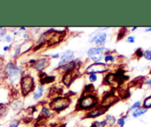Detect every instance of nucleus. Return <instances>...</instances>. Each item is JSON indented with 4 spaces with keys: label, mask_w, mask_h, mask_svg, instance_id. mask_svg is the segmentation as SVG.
<instances>
[{
    "label": "nucleus",
    "mask_w": 151,
    "mask_h": 127,
    "mask_svg": "<svg viewBox=\"0 0 151 127\" xmlns=\"http://www.w3.org/2000/svg\"><path fill=\"white\" fill-rule=\"evenodd\" d=\"M98 98L92 94L83 95L78 101L76 109L78 110H91L98 104Z\"/></svg>",
    "instance_id": "obj_1"
},
{
    "label": "nucleus",
    "mask_w": 151,
    "mask_h": 127,
    "mask_svg": "<svg viewBox=\"0 0 151 127\" xmlns=\"http://www.w3.org/2000/svg\"><path fill=\"white\" fill-rule=\"evenodd\" d=\"M5 77L11 83H16L22 78V70L16 63L10 62L5 66L4 70ZM21 80V79H20Z\"/></svg>",
    "instance_id": "obj_2"
},
{
    "label": "nucleus",
    "mask_w": 151,
    "mask_h": 127,
    "mask_svg": "<svg viewBox=\"0 0 151 127\" xmlns=\"http://www.w3.org/2000/svg\"><path fill=\"white\" fill-rule=\"evenodd\" d=\"M70 103V99L67 96L65 97L58 96L51 101V102L50 103V107L53 111L59 112L69 107Z\"/></svg>",
    "instance_id": "obj_3"
},
{
    "label": "nucleus",
    "mask_w": 151,
    "mask_h": 127,
    "mask_svg": "<svg viewBox=\"0 0 151 127\" xmlns=\"http://www.w3.org/2000/svg\"><path fill=\"white\" fill-rule=\"evenodd\" d=\"M20 86H21L22 94L23 96H27L34 89V79L30 76H23L20 80Z\"/></svg>",
    "instance_id": "obj_4"
},
{
    "label": "nucleus",
    "mask_w": 151,
    "mask_h": 127,
    "mask_svg": "<svg viewBox=\"0 0 151 127\" xmlns=\"http://www.w3.org/2000/svg\"><path fill=\"white\" fill-rule=\"evenodd\" d=\"M109 70V66L107 63L96 62L88 66L85 70V74H98V73H104Z\"/></svg>",
    "instance_id": "obj_5"
},
{
    "label": "nucleus",
    "mask_w": 151,
    "mask_h": 127,
    "mask_svg": "<svg viewBox=\"0 0 151 127\" xmlns=\"http://www.w3.org/2000/svg\"><path fill=\"white\" fill-rule=\"evenodd\" d=\"M106 48L104 47H91L88 50V56L95 62H99L104 57V51Z\"/></svg>",
    "instance_id": "obj_6"
},
{
    "label": "nucleus",
    "mask_w": 151,
    "mask_h": 127,
    "mask_svg": "<svg viewBox=\"0 0 151 127\" xmlns=\"http://www.w3.org/2000/svg\"><path fill=\"white\" fill-rule=\"evenodd\" d=\"M75 60V55L73 50H68L64 52L63 54L62 55L60 58V61L59 62V68L64 67V66L67 65L68 63H71L72 61Z\"/></svg>",
    "instance_id": "obj_7"
},
{
    "label": "nucleus",
    "mask_w": 151,
    "mask_h": 127,
    "mask_svg": "<svg viewBox=\"0 0 151 127\" xmlns=\"http://www.w3.org/2000/svg\"><path fill=\"white\" fill-rule=\"evenodd\" d=\"M107 39V34L104 32H97L93 36L91 37L90 39V43H95V44L98 47H101V45L104 44Z\"/></svg>",
    "instance_id": "obj_8"
},
{
    "label": "nucleus",
    "mask_w": 151,
    "mask_h": 127,
    "mask_svg": "<svg viewBox=\"0 0 151 127\" xmlns=\"http://www.w3.org/2000/svg\"><path fill=\"white\" fill-rule=\"evenodd\" d=\"M50 65V59L48 58H42L36 61L33 64V67L38 72H42Z\"/></svg>",
    "instance_id": "obj_9"
},
{
    "label": "nucleus",
    "mask_w": 151,
    "mask_h": 127,
    "mask_svg": "<svg viewBox=\"0 0 151 127\" xmlns=\"http://www.w3.org/2000/svg\"><path fill=\"white\" fill-rule=\"evenodd\" d=\"M108 108L104 107V106H96L93 109H91L89 112L86 115V118H96L98 117H100L101 115H104L107 111Z\"/></svg>",
    "instance_id": "obj_10"
},
{
    "label": "nucleus",
    "mask_w": 151,
    "mask_h": 127,
    "mask_svg": "<svg viewBox=\"0 0 151 127\" xmlns=\"http://www.w3.org/2000/svg\"><path fill=\"white\" fill-rule=\"evenodd\" d=\"M117 101H118V98H117V97L115 95H113V94L111 93H108L107 94V95H104V98H103L101 106L109 108L110 106H112L113 103H115L116 102H117Z\"/></svg>",
    "instance_id": "obj_11"
},
{
    "label": "nucleus",
    "mask_w": 151,
    "mask_h": 127,
    "mask_svg": "<svg viewBox=\"0 0 151 127\" xmlns=\"http://www.w3.org/2000/svg\"><path fill=\"white\" fill-rule=\"evenodd\" d=\"M77 73L78 70L66 72L64 74L63 77H62V82H63L64 84L67 86H69L70 83H72L73 81V79L76 78V73Z\"/></svg>",
    "instance_id": "obj_12"
},
{
    "label": "nucleus",
    "mask_w": 151,
    "mask_h": 127,
    "mask_svg": "<svg viewBox=\"0 0 151 127\" xmlns=\"http://www.w3.org/2000/svg\"><path fill=\"white\" fill-rule=\"evenodd\" d=\"M106 123V125L108 127H113L115 126V124L116 123V118L113 115H106L105 118L104 120Z\"/></svg>",
    "instance_id": "obj_13"
},
{
    "label": "nucleus",
    "mask_w": 151,
    "mask_h": 127,
    "mask_svg": "<svg viewBox=\"0 0 151 127\" xmlns=\"http://www.w3.org/2000/svg\"><path fill=\"white\" fill-rule=\"evenodd\" d=\"M147 112V109L144 108L143 106H142V107L141 106V107L138 108V109H135V110H133V112H132V116L135 118H139V117L142 116V115H145Z\"/></svg>",
    "instance_id": "obj_14"
},
{
    "label": "nucleus",
    "mask_w": 151,
    "mask_h": 127,
    "mask_svg": "<svg viewBox=\"0 0 151 127\" xmlns=\"http://www.w3.org/2000/svg\"><path fill=\"white\" fill-rule=\"evenodd\" d=\"M44 93V86L42 85H39L37 89L34 91L33 93V99L34 100H38L43 95Z\"/></svg>",
    "instance_id": "obj_15"
},
{
    "label": "nucleus",
    "mask_w": 151,
    "mask_h": 127,
    "mask_svg": "<svg viewBox=\"0 0 151 127\" xmlns=\"http://www.w3.org/2000/svg\"><path fill=\"white\" fill-rule=\"evenodd\" d=\"M41 85H44L45 83H50L55 80V76H48L47 74H45V76H40Z\"/></svg>",
    "instance_id": "obj_16"
},
{
    "label": "nucleus",
    "mask_w": 151,
    "mask_h": 127,
    "mask_svg": "<svg viewBox=\"0 0 151 127\" xmlns=\"http://www.w3.org/2000/svg\"><path fill=\"white\" fill-rule=\"evenodd\" d=\"M41 115L43 118L47 119V118H50L53 115V112H51V110L49 108L46 107V106H43L41 111Z\"/></svg>",
    "instance_id": "obj_17"
},
{
    "label": "nucleus",
    "mask_w": 151,
    "mask_h": 127,
    "mask_svg": "<svg viewBox=\"0 0 151 127\" xmlns=\"http://www.w3.org/2000/svg\"><path fill=\"white\" fill-rule=\"evenodd\" d=\"M8 113V107L5 103L0 104V118H4Z\"/></svg>",
    "instance_id": "obj_18"
},
{
    "label": "nucleus",
    "mask_w": 151,
    "mask_h": 127,
    "mask_svg": "<svg viewBox=\"0 0 151 127\" xmlns=\"http://www.w3.org/2000/svg\"><path fill=\"white\" fill-rule=\"evenodd\" d=\"M128 115H123L122 117L119 118L118 120L116 121V126L117 127H124V125H125V122H126V119L127 118Z\"/></svg>",
    "instance_id": "obj_19"
},
{
    "label": "nucleus",
    "mask_w": 151,
    "mask_h": 127,
    "mask_svg": "<svg viewBox=\"0 0 151 127\" xmlns=\"http://www.w3.org/2000/svg\"><path fill=\"white\" fill-rule=\"evenodd\" d=\"M143 107L147 109L151 108V95H150V96H148L147 98L145 99L143 103Z\"/></svg>",
    "instance_id": "obj_20"
},
{
    "label": "nucleus",
    "mask_w": 151,
    "mask_h": 127,
    "mask_svg": "<svg viewBox=\"0 0 151 127\" xmlns=\"http://www.w3.org/2000/svg\"><path fill=\"white\" fill-rule=\"evenodd\" d=\"M107 125H106V123L104 121H94L92 124V126L91 127H106Z\"/></svg>",
    "instance_id": "obj_21"
},
{
    "label": "nucleus",
    "mask_w": 151,
    "mask_h": 127,
    "mask_svg": "<svg viewBox=\"0 0 151 127\" xmlns=\"http://www.w3.org/2000/svg\"><path fill=\"white\" fill-rule=\"evenodd\" d=\"M114 60H115V58H114V56L112 54H107L104 56V61H105V62L107 63H113L114 61Z\"/></svg>",
    "instance_id": "obj_22"
},
{
    "label": "nucleus",
    "mask_w": 151,
    "mask_h": 127,
    "mask_svg": "<svg viewBox=\"0 0 151 127\" xmlns=\"http://www.w3.org/2000/svg\"><path fill=\"white\" fill-rule=\"evenodd\" d=\"M20 124V120L14 119L9 123L8 127H19Z\"/></svg>",
    "instance_id": "obj_23"
},
{
    "label": "nucleus",
    "mask_w": 151,
    "mask_h": 127,
    "mask_svg": "<svg viewBox=\"0 0 151 127\" xmlns=\"http://www.w3.org/2000/svg\"><path fill=\"white\" fill-rule=\"evenodd\" d=\"M141 106H142V103H141V101L135 102V103H133V104L131 106H130L129 111H132V112H133V111L135 110V109H138V108L141 107Z\"/></svg>",
    "instance_id": "obj_24"
},
{
    "label": "nucleus",
    "mask_w": 151,
    "mask_h": 127,
    "mask_svg": "<svg viewBox=\"0 0 151 127\" xmlns=\"http://www.w3.org/2000/svg\"><path fill=\"white\" fill-rule=\"evenodd\" d=\"M143 56L147 59V60H151V50H146L144 52Z\"/></svg>",
    "instance_id": "obj_25"
},
{
    "label": "nucleus",
    "mask_w": 151,
    "mask_h": 127,
    "mask_svg": "<svg viewBox=\"0 0 151 127\" xmlns=\"http://www.w3.org/2000/svg\"><path fill=\"white\" fill-rule=\"evenodd\" d=\"M89 81L91 82H95L97 81V76L96 74H91L89 75Z\"/></svg>",
    "instance_id": "obj_26"
},
{
    "label": "nucleus",
    "mask_w": 151,
    "mask_h": 127,
    "mask_svg": "<svg viewBox=\"0 0 151 127\" xmlns=\"http://www.w3.org/2000/svg\"><path fill=\"white\" fill-rule=\"evenodd\" d=\"M143 54H144V52L142 51V50L141 48H139L136 51V56H138V57H142L143 56Z\"/></svg>",
    "instance_id": "obj_27"
},
{
    "label": "nucleus",
    "mask_w": 151,
    "mask_h": 127,
    "mask_svg": "<svg viewBox=\"0 0 151 127\" xmlns=\"http://www.w3.org/2000/svg\"><path fill=\"white\" fill-rule=\"evenodd\" d=\"M126 41L127 43H134L135 42V37L133 36H128L126 39Z\"/></svg>",
    "instance_id": "obj_28"
},
{
    "label": "nucleus",
    "mask_w": 151,
    "mask_h": 127,
    "mask_svg": "<svg viewBox=\"0 0 151 127\" xmlns=\"http://www.w3.org/2000/svg\"><path fill=\"white\" fill-rule=\"evenodd\" d=\"M20 51H21V47H20V46H19V47H17V49H16V52H15V55H14V58H17L19 56Z\"/></svg>",
    "instance_id": "obj_29"
},
{
    "label": "nucleus",
    "mask_w": 151,
    "mask_h": 127,
    "mask_svg": "<svg viewBox=\"0 0 151 127\" xmlns=\"http://www.w3.org/2000/svg\"><path fill=\"white\" fill-rule=\"evenodd\" d=\"M2 67H3V59L0 58V74L2 73Z\"/></svg>",
    "instance_id": "obj_30"
},
{
    "label": "nucleus",
    "mask_w": 151,
    "mask_h": 127,
    "mask_svg": "<svg viewBox=\"0 0 151 127\" xmlns=\"http://www.w3.org/2000/svg\"><path fill=\"white\" fill-rule=\"evenodd\" d=\"M5 40L7 41V42H11L12 41V37L11 36H6L5 38Z\"/></svg>",
    "instance_id": "obj_31"
},
{
    "label": "nucleus",
    "mask_w": 151,
    "mask_h": 127,
    "mask_svg": "<svg viewBox=\"0 0 151 127\" xmlns=\"http://www.w3.org/2000/svg\"><path fill=\"white\" fill-rule=\"evenodd\" d=\"M52 59H58V58H59V53H56V54L53 55V56H51Z\"/></svg>",
    "instance_id": "obj_32"
},
{
    "label": "nucleus",
    "mask_w": 151,
    "mask_h": 127,
    "mask_svg": "<svg viewBox=\"0 0 151 127\" xmlns=\"http://www.w3.org/2000/svg\"><path fill=\"white\" fill-rule=\"evenodd\" d=\"M9 48H10V46H5L3 48V50L4 51H7V50H9Z\"/></svg>",
    "instance_id": "obj_33"
},
{
    "label": "nucleus",
    "mask_w": 151,
    "mask_h": 127,
    "mask_svg": "<svg viewBox=\"0 0 151 127\" xmlns=\"http://www.w3.org/2000/svg\"><path fill=\"white\" fill-rule=\"evenodd\" d=\"M146 83H147V84L150 85V86H151V78H150V79H149V80L147 81H146Z\"/></svg>",
    "instance_id": "obj_34"
},
{
    "label": "nucleus",
    "mask_w": 151,
    "mask_h": 127,
    "mask_svg": "<svg viewBox=\"0 0 151 127\" xmlns=\"http://www.w3.org/2000/svg\"><path fill=\"white\" fill-rule=\"evenodd\" d=\"M145 31H146V32H150V31H151V27H149V28H147Z\"/></svg>",
    "instance_id": "obj_35"
},
{
    "label": "nucleus",
    "mask_w": 151,
    "mask_h": 127,
    "mask_svg": "<svg viewBox=\"0 0 151 127\" xmlns=\"http://www.w3.org/2000/svg\"><path fill=\"white\" fill-rule=\"evenodd\" d=\"M138 27H133V28H132V31H134L135 30H136V29H137Z\"/></svg>",
    "instance_id": "obj_36"
},
{
    "label": "nucleus",
    "mask_w": 151,
    "mask_h": 127,
    "mask_svg": "<svg viewBox=\"0 0 151 127\" xmlns=\"http://www.w3.org/2000/svg\"><path fill=\"white\" fill-rule=\"evenodd\" d=\"M19 30H26V27H20Z\"/></svg>",
    "instance_id": "obj_37"
},
{
    "label": "nucleus",
    "mask_w": 151,
    "mask_h": 127,
    "mask_svg": "<svg viewBox=\"0 0 151 127\" xmlns=\"http://www.w3.org/2000/svg\"><path fill=\"white\" fill-rule=\"evenodd\" d=\"M0 41H1V39H0Z\"/></svg>",
    "instance_id": "obj_38"
}]
</instances>
